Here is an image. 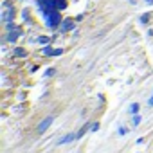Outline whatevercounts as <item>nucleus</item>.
Returning <instances> with one entry per match:
<instances>
[{"instance_id": "f257e3e1", "label": "nucleus", "mask_w": 153, "mask_h": 153, "mask_svg": "<svg viewBox=\"0 0 153 153\" xmlns=\"http://www.w3.org/2000/svg\"><path fill=\"white\" fill-rule=\"evenodd\" d=\"M43 18H45V24H47V27H51V29H54V27H58V25L61 24V18H59V13H58V9H56V11H52V13H49V15H45Z\"/></svg>"}, {"instance_id": "f03ea898", "label": "nucleus", "mask_w": 153, "mask_h": 153, "mask_svg": "<svg viewBox=\"0 0 153 153\" xmlns=\"http://www.w3.org/2000/svg\"><path fill=\"white\" fill-rule=\"evenodd\" d=\"M52 121H54V117H52V115H51V117H47V119H43V121L38 124V133H43V131L52 124Z\"/></svg>"}, {"instance_id": "7ed1b4c3", "label": "nucleus", "mask_w": 153, "mask_h": 153, "mask_svg": "<svg viewBox=\"0 0 153 153\" xmlns=\"http://www.w3.org/2000/svg\"><path fill=\"white\" fill-rule=\"evenodd\" d=\"M13 18H15V9H6L4 15H2V20H4L6 24H11Z\"/></svg>"}, {"instance_id": "20e7f679", "label": "nucleus", "mask_w": 153, "mask_h": 153, "mask_svg": "<svg viewBox=\"0 0 153 153\" xmlns=\"http://www.w3.org/2000/svg\"><path fill=\"white\" fill-rule=\"evenodd\" d=\"M43 54H47V56H59V54H63V49H51V47H43Z\"/></svg>"}, {"instance_id": "39448f33", "label": "nucleus", "mask_w": 153, "mask_h": 153, "mask_svg": "<svg viewBox=\"0 0 153 153\" xmlns=\"http://www.w3.org/2000/svg\"><path fill=\"white\" fill-rule=\"evenodd\" d=\"M76 139H78V133H67L63 139H59V140H58V144L61 146V144H67V142H70V140H76Z\"/></svg>"}, {"instance_id": "423d86ee", "label": "nucleus", "mask_w": 153, "mask_h": 153, "mask_svg": "<svg viewBox=\"0 0 153 153\" xmlns=\"http://www.w3.org/2000/svg\"><path fill=\"white\" fill-rule=\"evenodd\" d=\"M70 29H74V22H72V18L63 20V22H61V31L67 33V31H70Z\"/></svg>"}, {"instance_id": "0eeeda50", "label": "nucleus", "mask_w": 153, "mask_h": 153, "mask_svg": "<svg viewBox=\"0 0 153 153\" xmlns=\"http://www.w3.org/2000/svg\"><path fill=\"white\" fill-rule=\"evenodd\" d=\"M13 54H15L16 58H25V56H27V52H25V49H22V47H15V51H13Z\"/></svg>"}, {"instance_id": "6e6552de", "label": "nucleus", "mask_w": 153, "mask_h": 153, "mask_svg": "<svg viewBox=\"0 0 153 153\" xmlns=\"http://www.w3.org/2000/svg\"><path fill=\"white\" fill-rule=\"evenodd\" d=\"M52 2H54V6H56L58 11H61V9L67 7V0H52Z\"/></svg>"}, {"instance_id": "1a4fd4ad", "label": "nucleus", "mask_w": 153, "mask_h": 153, "mask_svg": "<svg viewBox=\"0 0 153 153\" xmlns=\"http://www.w3.org/2000/svg\"><path fill=\"white\" fill-rule=\"evenodd\" d=\"M49 42H51L49 36H40V38H38V43H42V45H47Z\"/></svg>"}, {"instance_id": "9d476101", "label": "nucleus", "mask_w": 153, "mask_h": 153, "mask_svg": "<svg viewBox=\"0 0 153 153\" xmlns=\"http://www.w3.org/2000/svg\"><path fill=\"white\" fill-rule=\"evenodd\" d=\"M130 114H133V115L139 114V105H137V103H133V105L130 106Z\"/></svg>"}, {"instance_id": "9b49d317", "label": "nucleus", "mask_w": 153, "mask_h": 153, "mask_svg": "<svg viewBox=\"0 0 153 153\" xmlns=\"http://www.w3.org/2000/svg\"><path fill=\"white\" fill-rule=\"evenodd\" d=\"M87 130H88V124H85V126H81V130L78 131V139H81L85 133H87Z\"/></svg>"}, {"instance_id": "f8f14e48", "label": "nucleus", "mask_w": 153, "mask_h": 153, "mask_svg": "<svg viewBox=\"0 0 153 153\" xmlns=\"http://www.w3.org/2000/svg\"><path fill=\"white\" fill-rule=\"evenodd\" d=\"M54 74H56V68H49V70H45L43 76H45V78H51V76H54Z\"/></svg>"}, {"instance_id": "ddd939ff", "label": "nucleus", "mask_w": 153, "mask_h": 153, "mask_svg": "<svg viewBox=\"0 0 153 153\" xmlns=\"http://www.w3.org/2000/svg\"><path fill=\"white\" fill-rule=\"evenodd\" d=\"M90 130H92V131H97V130H99V123H92Z\"/></svg>"}, {"instance_id": "4468645a", "label": "nucleus", "mask_w": 153, "mask_h": 153, "mask_svg": "<svg viewBox=\"0 0 153 153\" xmlns=\"http://www.w3.org/2000/svg\"><path fill=\"white\" fill-rule=\"evenodd\" d=\"M148 20H149V16H148V15H144V16H140V22H142V24H146Z\"/></svg>"}, {"instance_id": "2eb2a0df", "label": "nucleus", "mask_w": 153, "mask_h": 153, "mask_svg": "<svg viewBox=\"0 0 153 153\" xmlns=\"http://www.w3.org/2000/svg\"><path fill=\"white\" fill-rule=\"evenodd\" d=\"M139 123H140V117H139V115H135V117H133V124H135V126H137V124H139Z\"/></svg>"}, {"instance_id": "dca6fc26", "label": "nucleus", "mask_w": 153, "mask_h": 153, "mask_svg": "<svg viewBox=\"0 0 153 153\" xmlns=\"http://www.w3.org/2000/svg\"><path fill=\"white\" fill-rule=\"evenodd\" d=\"M149 105H151V106H153V97H151V99H149Z\"/></svg>"}, {"instance_id": "f3484780", "label": "nucleus", "mask_w": 153, "mask_h": 153, "mask_svg": "<svg viewBox=\"0 0 153 153\" xmlns=\"http://www.w3.org/2000/svg\"><path fill=\"white\" fill-rule=\"evenodd\" d=\"M146 2H148V4H153V0H146Z\"/></svg>"}]
</instances>
